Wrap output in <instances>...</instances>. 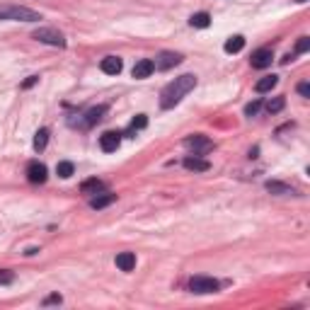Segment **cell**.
Wrapping results in <instances>:
<instances>
[{
	"label": "cell",
	"mask_w": 310,
	"mask_h": 310,
	"mask_svg": "<svg viewBox=\"0 0 310 310\" xmlns=\"http://www.w3.org/2000/svg\"><path fill=\"white\" fill-rule=\"evenodd\" d=\"M272 61H274V51H272V49H257L255 54H252V58H250L252 68H269Z\"/></svg>",
	"instance_id": "10"
},
{
	"label": "cell",
	"mask_w": 310,
	"mask_h": 310,
	"mask_svg": "<svg viewBox=\"0 0 310 310\" xmlns=\"http://www.w3.org/2000/svg\"><path fill=\"white\" fill-rule=\"evenodd\" d=\"M12 281H15V274L8 272V269H0V286H8Z\"/></svg>",
	"instance_id": "26"
},
{
	"label": "cell",
	"mask_w": 310,
	"mask_h": 310,
	"mask_svg": "<svg viewBox=\"0 0 310 310\" xmlns=\"http://www.w3.org/2000/svg\"><path fill=\"white\" fill-rule=\"evenodd\" d=\"M119 146H121V134L117 131H104L100 136V148L104 153H114Z\"/></svg>",
	"instance_id": "9"
},
{
	"label": "cell",
	"mask_w": 310,
	"mask_h": 310,
	"mask_svg": "<svg viewBox=\"0 0 310 310\" xmlns=\"http://www.w3.org/2000/svg\"><path fill=\"white\" fill-rule=\"evenodd\" d=\"M308 49H310V39L301 37V39H298V44H296V54H305Z\"/></svg>",
	"instance_id": "27"
},
{
	"label": "cell",
	"mask_w": 310,
	"mask_h": 310,
	"mask_svg": "<svg viewBox=\"0 0 310 310\" xmlns=\"http://www.w3.org/2000/svg\"><path fill=\"white\" fill-rule=\"evenodd\" d=\"M61 301H63V298H61L58 293H54V296H49V298H44V305H61Z\"/></svg>",
	"instance_id": "28"
},
{
	"label": "cell",
	"mask_w": 310,
	"mask_h": 310,
	"mask_svg": "<svg viewBox=\"0 0 310 310\" xmlns=\"http://www.w3.org/2000/svg\"><path fill=\"white\" fill-rule=\"evenodd\" d=\"M267 192H272V194H296V189H291V187H286V184L281 182H267Z\"/></svg>",
	"instance_id": "22"
},
{
	"label": "cell",
	"mask_w": 310,
	"mask_h": 310,
	"mask_svg": "<svg viewBox=\"0 0 310 310\" xmlns=\"http://www.w3.org/2000/svg\"><path fill=\"white\" fill-rule=\"evenodd\" d=\"M148 126V117L146 114H138L134 121H131V128H128V134H136L138 128H146Z\"/></svg>",
	"instance_id": "24"
},
{
	"label": "cell",
	"mask_w": 310,
	"mask_h": 310,
	"mask_svg": "<svg viewBox=\"0 0 310 310\" xmlns=\"http://www.w3.org/2000/svg\"><path fill=\"white\" fill-rule=\"evenodd\" d=\"M39 80V78H37V75H29V78H27V80H25V82H22V87H32V85H34V82H37Z\"/></svg>",
	"instance_id": "30"
},
{
	"label": "cell",
	"mask_w": 310,
	"mask_h": 310,
	"mask_svg": "<svg viewBox=\"0 0 310 310\" xmlns=\"http://www.w3.org/2000/svg\"><path fill=\"white\" fill-rule=\"evenodd\" d=\"M220 289V283L211 276H192L189 281V291L192 293H199V296H206V293H216Z\"/></svg>",
	"instance_id": "4"
},
{
	"label": "cell",
	"mask_w": 310,
	"mask_h": 310,
	"mask_svg": "<svg viewBox=\"0 0 310 310\" xmlns=\"http://www.w3.org/2000/svg\"><path fill=\"white\" fill-rule=\"evenodd\" d=\"M80 192L82 194H100V192H104V182L102 180H97V177H92V180H85V182L80 184Z\"/></svg>",
	"instance_id": "16"
},
{
	"label": "cell",
	"mask_w": 310,
	"mask_h": 310,
	"mask_svg": "<svg viewBox=\"0 0 310 310\" xmlns=\"http://www.w3.org/2000/svg\"><path fill=\"white\" fill-rule=\"evenodd\" d=\"M155 71V63L150 61V58H141L134 68H131V75L136 78V80H143V78H148V75Z\"/></svg>",
	"instance_id": "11"
},
{
	"label": "cell",
	"mask_w": 310,
	"mask_h": 310,
	"mask_svg": "<svg viewBox=\"0 0 310 310\" xmlns=\"http://www.w3.org/2000/svg\"><path fill=\"white\" fill-rule=\"evenodd\" d=\"M189 25L196 27V29H206L211 25V15H209V12H196V15L189 17Z\"/></svg>",
	"instance_id": "18"
},
{
	"label": "cell",
	"mask_w": 310,
	"mask_h": 310,
	"mask_svg": "<svg viewBox=\"0 0 310 310\" xmlns=\"http://www.w3.org/2000/svg\"><path fill=\"white\" fill-rule=\"evenodd\" d=\"M49 143V128H39L34 134V150H44Z\"/></svg>",
	"instance_id": "21"
},
{
	"label": "cell",
	"mask_w": 310,
	"mask_h": 310,
	"mask_svg": "<svg viewBox=\"0 0 310 310\" xmlns=\"http://www.w3.org/2000/svg\"><path fill=\"white\" fill-rule=\"evenodd\" d=\"M75 172V165L68 163V160H61V163L56 165V174L61 177V180H68V177H73Z\"/></svg>",
	"instance_id": "20"
},
{
	"label": "cell",
	"mask_w": 310,
	"mask_h": 310,
	"mask_svg": "<svg viewBox=\"0 0 310 310\" xmlns=\"http://www.w3.org/2000/svg\"><path fill=\"white\" fill-rule=\"evenodd\" d=\"M276 82H279V78L276 75H267V78H262V80L255 82V92H269L276 87Z\"/></svg>",
	"instance_id": "17"
},
{
	"label": "cell",
	"mask_w": 310,
	"mask_h": 310,
	"mask_svg": "<svg viewBox=\"0 0 310 310\" xmlns=\"http://www.w3.org/2000/svg\"><path fill=\"white\" fill-rule=\"evenodd\" d=\"M184 167H187V170H194V172H206L211 165H209V160H201L199 155H189V158L184 160Z\"/></svg>",
	"instance_id": "15"
},
{
	"label": "cell",
	"mask_w": 310,
	"mask_h": 310,
	"mask_svg": "<svg viewBox=\"0 0 310 310\" xmlns=\"http://www.w3.org/2000/svg\"><path fill=\"white\" fill-rule=\"evenodd\" d=\"M0 19L5 22H39L41 15L25 5H0Z\"/></svg>",
	"instance_id": "2"
},
{
	"label": "cell",
	"mask_w": 310,
	"mask_h": 310,
	"mask_svg": "<svg viewBox=\"0 0 310 310\" xmlns=\"http://www.w3.org/2000/svg\"><path fill=\"white\" fill-rule=\"evenodd\" d=\"M32 39H37L41 44H49V46H58V49H63L65 46V37L54 27H39L32 32Z\"/></svg>",
	"instance_id": "3"
},
{
	"label": "cell",
	"mask_w": 310,
	"mask_h": 310,
	"mask_svg": "<svg viewBox=\"0 0 310 310\" xmlns=\"http://www.w3.org/2000/svg\"><path fill=\"white\" fill-rule=\"evenodd\" d=\"M100 68H102V73H107V75H119L121 68H124V63H121L119 56H107V58H102Z\"/></svg>",
	"instance_id": "12"
},
{
	"label": "cell",
	"mask_w": 310,
	"mask_h": 310,
	"mask_svg": "<svg viewBox=\"0 0 310 310\" xmlns=\"http://www.w3.org/2000/svg\"><path fill=\"white\" fill-rule=\"evenodd\" d=\"M153 63L158 71H170V68L182 63V54H177V51H160Z\"/></svg>",
	"instance_id": "6"
},
{
	"label": "cell",
	"mask_w": 310,
	"mask_h": 310,
	"mask_svg": "<svg viewBox=\"0 0 310 310\" xmlns=\"http://www.w3.org/2000/svg\"><path fill=\"white\" fill-rule=\"evenodd\" d=\"M298 92H301L303 97H310V85L308 82H301V85H298Z\"/></svg>",
	"instance_id": "29"
},
{
	"label": "cell",
	"mask_w": 310,
	"mask_h": 310,
	"mask_svg": "<svg viewBox=\"0 0 310 310\" xmlns=\"http://www.w3.org/2000/svg\"><path fill=\"white\" fill-rule=\"evenodd\" d=\"M184 146L189 148V150H194V155H201V153H206V150H211V148H213V143H211L206 136L194 134V136L184 138Z\"/></svg>",
	"instance_id": "7"
},
{
	"label": "cell",
	"mask_w": 310,
	"mask_h": 310,
	"mask_svg": "<svg viewBox=\"0 0 310 310\" xmlns=\"http://www.w3.org/2000/svg\"><path fill=\"white\" fill-rule=\"evenodd\" d=\"M194 87H196V75L184 73V75H180V78H174V80L167 82L163 87V92H160V107H163V109L177 107V104L182 102L184 95H189Z\"/></svg>",
	"instance_id": "1"
},
{
	"label": "cell",
	"mask_w": 310,
	"mask_h": 310,
	"mask_svg": "<svg viewBox=\"0 0 310 310\" xmlns=\"http://www.w3.org/2000/svg\"><path fill=\"white\" fill-rule=\"evenodd\" d=\"M104 114H107V107H104V104H100V107H92V109L82 112L80 117H78V121H71V124H73V126H82V128L95 126V124H97V121H100Z\"/></svg>",
	"instance_id": "5"
},
{
	"label": "cell",
	"mask_w": 310,
	"mask_h": 310,
	"mask_svg": "<svg viewBox=\"0 0 310 310\" xmlns=\"http://www.w3.org/2000/svg\"><path fill=\"white\" fill-rule=\"evenodd\" d=\"M242 46H245V37H240V34H235V37H230L228 41H226V51L228 54H237V51H242Z\"/></svg>",
	"instance_id": "19"
},
{
	"label": "cell",
	"mask_w": 310,
	"mask_h": 310,
	"mask_svg": "<svg viewBox=\"0 0 310 310\" xmlns=\"http://www.w3.org/2000/svg\"><path fill=\"white\" fill-rule=\"evenodd\" d=\"M46 177H49V170H46L44 163H39V160H34V163L27 165V180L32 184H44Z\"/></svg>",
	"instance_id": "8"
},
{
	"label": "cell",
	"mask_w": 310,
	"mask_h": 310,
	"mask_svg": "<svg viewBox=\"0 0 310 310\" xmlns=\"http://www.w3.org/2000/svg\"><path fill=\"white\" fill-rule=\"evenodd\" d=\"M117 267L121 272H134V267H136V255H134V252H119Z\"/></svg>",
	"instance_id": "13"
},
{
	"label": "cell",
	"mask_w": 310,
	"mask_h": 310,
	"mask_svg": "<svg viewBox=\"0 0 310 310\" xmlns=\"http://www.w3.org/2000/svg\"><path fill=\"white\" fill-rule=\"evenodd\" d=\"M264 107H267V112H269V114H276V112H281L283 107H286V100H283V97H274V100L267 102Z\"/></svg>",
	"instance_id": "23"
},
{
	"label": "cell",
	"mask_w": 310,
	"mask_h": 310,
	"mask_svg": "<svg viewBox=\"0 0 310 310\" xmlns=\"http://www.w3.org/2000/svg\"><path fill=\"white\" fill-rule=\"evenodd\" d=\"M117 201V194H109V192H100L97 196H92L90 206L92 209H107L109 204H114Z\"/></svg>",
	"instance_id": "14"
},
{
	"label": "cell",
	"mask_w": 310,
	"mask_h": 310,
	"mask_svg": "<svg viewBox=\"0 0 310 310\" xmlns=\"http://www.w3.org/2000/svg\"><path fill=\"white\" fill-rule=\"evenodd\" d=\"M296 3H305V0H296Z\"/></svg>",
	"instance_id": "31"
},
{
	"label": "cell",
	"mask_w": 310,
	"mask_h": 310,
	"mask_svg": "<svg viewBox=\"0 0 310 310\" xmlns=\"http://www.w3.org/2000/svg\"><path fill=\"white\" fill-rule=\"evenodd\" d=\"M259 109H262V102H259V100H252V102H250V104L245 107V117H255Z\"/></svg>",
	"instance_id": "25"
}]
</instances>
